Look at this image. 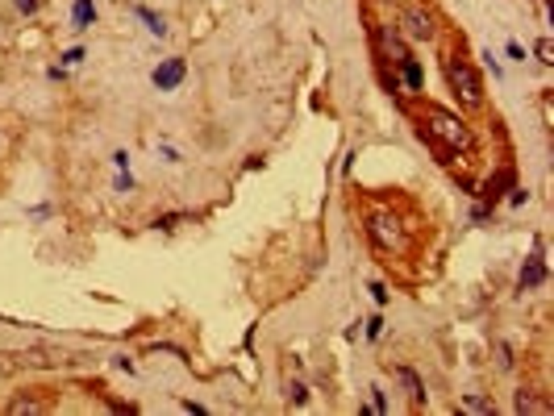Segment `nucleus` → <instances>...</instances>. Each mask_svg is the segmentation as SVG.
<instances>
[{
  "instance_id": "f257e3e1",
  "label": "nucleus",
  "mask_w": 554,
  "mask_h": 416,
  "mask_svg": "<svg viewBox=\"0 0 554 416\" xmlns=\"http://www.w3.org/2000/svg\"><path fill=\"white\" fill-rule=\"evenodd\" d=\"M446 80H450V88L459 96L467 108H479L484 104V88H479V75H475V67L467 63V58H446Z\"/></svg>"
},
{
  "instance_id": "f03ea898",
  "label": "nucleus",
  "mask_w": 554,
  "mask_h": 416,
  "mask_svg": "<svg viewBox=\"0 0 554 416\" xmlns=\"http://www.w3.org/2000/svg\"><path fill=\"white\" fill-rule=\"evenodd\" d=\"M429 134L442 141V150H471V130L446 108H429Z\"/></svg>"
},
{
  "instance_id": "7ed1b4c3",
  "label": "nucleus",
  "mask_w": 554,
  "mask_h": 416,
  "mask_svg": "<svg viewBox=\"0 0 554 416\" xmlns=\"http://www.w3.org/2000/svg\"><path fill=\"white\" fill-rule=\"evenodd\" d=\"M367 233H371V241H375L379 250H388V254H405V250H409L405 225H400L392 213H371V217H367Z\"/></svg>"
},
{
  "instance_id": "20e7f679",
  "label": "nucleus",
  "mask_w": 554,
  "mask_h": 416,
  "mask_svg": "<svg viewBox=\"0 0 554 416\" xmlns=\"http://www.w3.org/2000/svg\"><path fill=\"white\" fill-rule=\"evenodd\" d=\"M184 58H167V63H159V67H154V75H150V80H154V88H159V92H176V88H180V84H184Z\"/></svg>"
},
{
  "instance_id": "39448f33",
  "label": "nucleus",
  "mask_w": 554,
  "mask_h": 416,
  "mask_svg": "<svg viewBox=\"0 0 554 416\" xmlns=\"http://www.w3.org/2000/svg\"><path fill=\"white\" fill-rule=\"evenodd\" d=\"M405 34H409L413 42H429V38H433V17L421 13V8H409V13H405Z\"/></svg>"
},
{
  "instance_id": "423d86ee",
  "label": "nucleus",
  "mask_w": 554,
  "mask_h": 416,
  "mask_svg": "<svg viewBox=\"0 0 554 416\" xmlns=\"http://www.w3.org/2000/svg\"><path fill=\"white\" fill-rule=\"evenodd\" d=\"M517 283H521V291L542 287V283H546V263H542V258H529V263L521 267V279H517Z\"/></svg>"
},
{
  "instance_id": "0eeeda50",
  "label": "nucleus",
  "mask_w": 554,
  "mask_h": 416,
  "mask_svg": "<svg viewBox=\"0 0 554 416\" xmlns=\"http://www.w3.org/2000/svg\"><path fill=\"white\" fill-rule=\"evenodd\" d=\"M92 25H96V4L92 0H75V4H71V30L84 34V30H92Z\"/></svg>"
},
{
  "instance_id": "6e6552de",
  "label": "nucleus",
  "mask_w": 554,
  "mask_h": 416,
  "mask_svg": "<svg viewBox=\"0 0 554 416\" xmlns=\"http://www.w3.org/2000/svg\"><path fill=\"white\" fill-rule=\"evenodd\" d=\"M400 63H405V84H409L413 92H421V88H425V71H421V63H417V58H400Z\"/></svg>"
},
{
  "instance_id": "1a4fd4ad",
  "label": "nucleus",
  "mask_w": 554,
  "mask_h": 416,
  "mask_svg": "<svg viewBox=\"0 0 554 416\" xmlns=\"http://www.w3.org/2000/svg\"><path fill=\"white\" fill-rule=\"evenodd\" d=\"M400 383L409 387V396H413L417 404L425 400V387H421V379H417V370H409V367H400Z\"/></svg>"
},
{
  "instance_id": "9d476101",
  "label": "nucleus",
  "mask_w": 554,
  "mask_h": 416,
  "mask_svg": "<svg viewBox=\"0 0 554 416\" xmlns=\"http://www.w3.org/2000/svg\"><path fill=\"white\" fill-rule=\"evenodd\" d=\"M138 17L146 21V30H150V34H159V38L167 34V25H163V17H159V13H150V8H138Z\"/></svg>"
},
{
  "instance_id": "9b49d317",
  "label": "nucleus",
  "mask_w": 554,
  "mask_h": 416,
  "mask_svg": "<svg viewBox=\"0 0 554 416\" xmlns=\"http://www.w3.org/2000/svg\"><path fill=\"white\" fill-rule=\"evenodd\" d=\"M517 412H521V416H525V412H546V404H538L529 391H521V396H517Z\"/></svg>"
},
{
  "instance_id": "f8f14e48",
  "label": "nucleus",
  "mask_w": 554,
  "mask_h": 416,
  "mask_svg": "<svg viewBox=\"0 0 554 416\" xmlns=\"http://www.w3.org/2000/svg\"><path fill=\"white\" fill-rule=\"evenodd\" d=\"M288 400H292V404H304V400H309L304 383H288Z\"/></svg>"
},
{
  "instance_id": "ddd939ff",
  "label": "nucleus",
  "mask_w": 554,
  "mask_h": 416,
  "mask_svg": "<svg viewBox=\"0 0 554 416\" xmlns=\"http://www.w3.org/2000/svg\"><path fill=\"white\" fill-rule=\"evenodd\" d=\"M462 408H471V412H492V404H488V400H479V396H467V400H462Z\"/></svg>"
},
{
  "instance_id": "4468645a",
  "label": "nucleus",
  "mask_w": 554,
  "mask_h": 416,
  "mask_svg": "<svg viewBox=\"0 0 554 416\" xmlns=\"http://www.w3.org/2000/svg\"><path fill=\"white\" fill-rule=\"evenodd\" d=\"M534 50H538V58H542L546 67H550V63H554V50H550V42H546V38H542V42H538V46H534Z\"/></svg>"
},
{
  "instance_id": "2eb2a0df",
  "label": "nucleus",
  "mask_w": 554,
  "mask_h": 416,
  "mask_svg": "<svg viewBox=\"0 0 554 416\" xmlns=\"http://www.w3.org/2000/svg\"><path fill=\"white\" fill-rule=\"evenodd\" d=\"M371 404H375V412H388V400H383L379 387H371Z\"/></svg>"
},
{
  "instance_id": "dca6fc26",
  "label": "nucleus",
  "mask_w": 554,
  "mask_h": 416,
  "mask_svg": "<svg viewBox=\"0 0 554 416\" xmlns=\"http://www.w3.org/2000/svg\"><path fill=\"white\" fill-rule=\"evenodd\" d=\"M180 221H184V217H180V213H171V217H163V221H154V225H163V229H176Z\"/></svg>"
},
{
  "instance_id": "f3484780",
  "label": "nucleus",
  "mask_w": 554,
  "mask_h": 416,
  "mask_svg": "<svg viewBox=\"0 0 554 416\" xmlns=\"http://www.w3.org/2000/svg\"><path fill=\"white\" fill-rule=\"evenodd\" d=\"M379 333H383V321H379V317H371V321H367V337H379Z\"/></svg>"
},
{
  "instance_id": "a211bd4d",
  "label": "nucleus",
  "mask_w": 554,
  "mask_h": 416,
  "mask_svg": "<svg viewBox=\"0 0 554 416\" xmlns=\"http://www.w3.org/2000/svg\"><path fill=\"white\" fill-rule=\"evenodd\" d=\"M113 163H117L121 171H130V154H125V150H117V154H113Z\"/></svg>"
},
{
  "instance_id": "6ab92c4d",
  "label": "nucleus",
  "mask_w": 554,
  "mask_h": 416,
  "mask_svg": "<svg viewBox=\"0 0 554 416\" xmlns=\"http://www.w3.org/2000/svg\"><path fill=\"white\" fill-rule=\"evenodd\" d=\"M371 291H375V304H388V291H383V283H371Z\"/></svg>"
},
{
  "instance_id": "aec40b11",
  "label": "nucleus",
  "mask_w": 554,
  "mask_h": 416,
  "mask_svg": "<svg viewBox=\"0 0 554 416\" xmlns=\"http://www.w3.org/2000/svg\"><path fill=\"white\" fill-rule=\"evenodd\" d=\"M17 8H21V13H34V8H38V0H17Z\"/></svg>"
}]
</instances>
